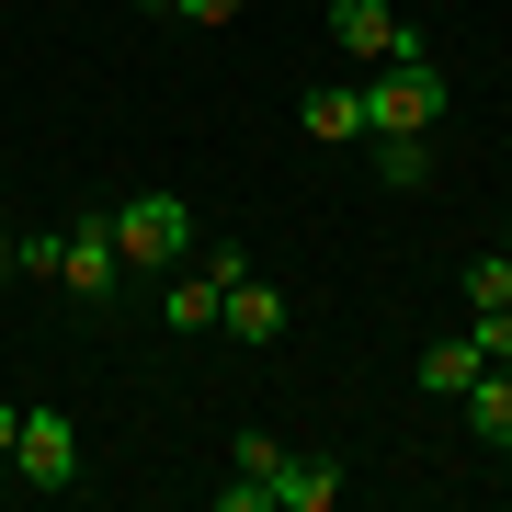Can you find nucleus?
I'll return each instance as SVG.
<instances>
[{
  "label": "nucleus",
  "instance_id": "obj_1",
  "mask_svg": "<svg viewBox=\"0 0 512 512\" xmlns=\"http://www.w3.org/2000/svg\"><path fill=\"white\" fill-rule=\"evenodd\" d=\"M353 92H365V137H433L444 114H456L444 57H387V69H365Z\"/></svg>",
  "mask_w": 512,
  "mask_h": 512
},
{
  "label": "nucleus",
  "instance_id": "obj_2",
  "mask_svg": "<svg viewBox=\"0 0 512 512\" xmlns=\"http://www.w3.org/2000/svg\"><path fill=\"white\" fill-rule=\"evenodd\" d=\"M103 217H114L126 274H171V262H194V205H183V194H126V205H103Z\"/></svg>",
  "mask_w": 512,
  "mask_h": 512
},
{
  "label": "nucleus",
  "instance_id": "obj_3",
  "mask_svg": "<svg viewBox=\"0 0 512 512\" xmlns=\"http://www.w3.org/2000/svg\"><path fill=\"white\" fill-rule=\"evenodd\" d=\"M330 46H342L353 69H387V57H433V46H421V23H399L387 0H330Z\"/></svg>",
  "mask_w": 512,
  "mask_h": 512
},
{
  "label": "nucleus",
  "instance_id": "obj_4",
  "mask_svg": "<svg viewBox=\"0 0 512 512\" xmlns=\"http://www.w3.org/2000/svg\"><path fill=\"white\" fill-rule=\"evenodd\" d=\"M12 478H23V490H69V478H80V421H69V410H23Z\"/></svg>",
  "mask_w": 512,
  "mask_h": 512
},
{
  "label": "nucleus",
  "instance_id": "obj_5",
  "mask_svg": "<svg viewBox=\"0 0 512 512\" xmlns=\"http://www.w3.org/2000/svg\"><path fill=\"white\" fill-rule=\"evenodd\" d=\"M57 285H69V296H92V308H114V296H126V251H114V217L69 228V251H57Z\"/></svg>",
  "mask_w": 512,
  "mask_h": 512
},
{
  "label": "nucleus",
  "instance_id": "obj_6",
  "mask_svg": "<svg viewBox=\"0 0 512 512\" xmlns=\"http://www.w3.org/2000/svg\"><path fill=\"white\" fill-rule=\"evenodd\" d=\"M285 319H296V296H285L274 274H239V285H228V308H217V330H228V342H251V353H274V342H285Z\"/></svg>",
  "mask_w": 512,
  "mask_h": 512
},
{
  "label": "nucleus",
  "instance_id": "obj_7",
  "mask_svg": "<svg viewBox=\"0 0 512 512\" xmlns=\"http://www.w3.org/2000/svg\"><path fill=\"white\" fill-rule=\"evenodd\" d=\"M456 421L490 444V456H512V365H478V376H467V399H456Z\"/></svg>",
  "mask_w": 512,
  "mask_h": 512
},
{
  "label": "nucleus",
  "instance_id": "obj_8",
  "mask_svg": "<svg viewBox=\"0 0 512 512\" xmlns=\"http://www.w3.org/2000/svg\"><path fill=\"white\" fill-rule=\"evenodd\" d=\"M296 126H308L319 148H353V137H365V92H353V80H319V92L296 103Z\"/></svg>",
  "mask_w": 512,
  "mask_h": 512
},
{
  "label": "nucleus",
  "instance_id": "obj_9",
  "mask_svg": "<svg viewBox=\"0 0 512 512\" xmlns=\"http://www.w3.org/2000/svg\"><path fill=\"white\" fill-rule=\"evenodd\" d=\"M217 308H228V285H217V274H183V262H171V296H160V319L194 342V330H217Z\"/></svg>",
  "mask_w": 512,
  "mask_h": 512
},
{
  "label": "nucleus",
  "instance_id": "obj_10",
  "mask_svg": "<svg viewBox=\"0 0 512 512\" xmlns=\"http://www.w3.org/2000/svg\"><path fill=\"white\" fill-rule=\"evenodd\" d=\"M274 501H285V512H330V501H342V467H330V456H285Z\"/></svg>",
  "mask_w": 512,
  "mask_h": 512
},
{
  "label": "nucleus",
  "instance_id": "obj_11",
  "mask_svg": "<svg viewBox=\"0 0 512 512\" xmlns=\"http://www.w3.org/2000/svg\"><path fill=\"white\" fill-rule=\"evenodd\" d=\"M467 376H478V342H467V330L421 342V387H433V399H467Z\"/></svg>",
  "mask_w": 512,
  "mask_h": 512
},
{
  "label": "nucleus",
  "instance_id": "obj_12",
  "mask_svg": "<svg viewBox=\"0 0 512 512\" xmlns=\"http://www.w3.org/2000/svg\"><path fill=\"white\" fill-rule=\"evenodd\" d=\"M376 183L387 194H421V183H433V137H376Z\"/></svg>",
  "mask_w": 512,
  "mask_h": 512
},
{
  "label": "nucleus",
  "instance_id": "obj_13",
  "mask_svg": "<svg viewBox=\"0 0 512 512\" xmlns=\"http://www.w3.org/2000/svg\"><path fill=\"white\" fill-rule=\"evenodd\" d=\"M478 308H512V251H490V262H467V319Z\"/></svg>",
  "mask_w": 512,
  "mask_h": 512
},
{
  "label": "nucleus",
  "instance_id": "obj_14",
  "mask_svg": "<svg viewBox=\"0 0 512 512\" xmlns=\"http://www.w3.org/2000/svg\"><path fill=\"white\" fill-rule=\"evenodd\" d=\"M467 342H478V365H512V308H478Z\"/></svg>",
  "mask_w": 512,
  "mask_h": 512
},
{
  "label": "nucleus",
  "instance_id": "obj_15",
  "mask_svg": "<svg viewBox=\"0 0 512 512\" xmlns=\"http://www.w3.org/2000/svg\"><path fill=\"white\" fill-rule=\"evenodd\" d=\"M194 274H217V285H239V274H251V251H239V239H194Z\"/></svg>",
  "mask_w": 512,
  "mask_h": 512
},
{
  "label": "nucleus",
  "instance_id": "obj_16",
  "mask_svg": "<svg viewBox=\"0 0 512 512\" xmlns=\"http://www.w3.org/2000/svg\"><path fill=\"white\" fill-rule=\"evenodd\" d=\"M57 251H69V239H46V228H35V239H12V274H35V285H46V274H57Z\"/></svg>",
  "mask_w": 512,
  "mask_h": 512
},
{
  "label": "nucleus",
  "instance_id": "obj_17",
  "mask_svg": "<svg viewBox=\"0 0 512 512\" xmlns=\"http://www.w3.org/2000/svg\"><path fill=\"white\" fill-rule=\"evenodd\" d=\"M217 512H274V478H251V467H239L228 490H217Z\"/></svg>",
  "mask_w": 512,
  "mask_h": 512
},
{
  "label": "nucleus",
  "instance_id": "obj_18",
  "mask_svg": "<svg viewBox=\"0 0 512 512\" xmlns=\"http://www.w3.org/2000/svg\"><path fill=\"white\" fill-rule=\"evenodd\" d=\"M148 12H183V23H239V0H148Z\"/></svg>",
  "mask_w": 512,
  "mask_h": 512
},
{
  "label": "nucleus",
  "instance_id": "obj_19",
  "mask_svg": "<svg viewBox=\"0 0 512 512\" xmlns=\"http://www.w3.org/2000/svg\"><path fill=\"white\" fill-rule=\"evenodd\" d=\"M12 433H23V410H12V399H0V467H12Z\"/></svg>",
  "mask_w": 512,
  "mask_h": 512
},
{
  "label": "nucleus",
  "instance_id": "obj_20",
  "mask_svg": "<svg viewBox=\"0 0 512 512\" xmlns=\"http://www.w3.org/2000/svg\"><path fill=\"white\" fill-rule=\"evenodd\" d=\"M0 274H12V228H0Z\"/></svg>",
  "mask_w": 512,
  "mask_h": 512
},
{
  "label": "nucleus",
  "instance_id": "obj_21",
  "mask_svg": "<svg viewBox=\"0 0 512 512\" xmlns=\"http://www.w3.org/2000/svg\"><path fill=\"white\" fill-rule=\"evenodd\" d=\"M501 251H512V239H501Z\"/></svg>",
  "mask_w": 512,
  "mask_h": 512
}]
</instances>
